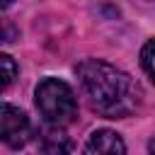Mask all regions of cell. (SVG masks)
Masks as SVG:
<instances>
[{
    "label": "cell",
    "mask_w": 155,
    "mask_h": 155,
    "mask_svg": "<svg viewBox=\"0 0 155 155\" xmlns=\"http://www.w3.org/2000/svg\"><path fill=\"white\" fill-rule=\"evenodd\" d=\"M148 153H150V155H155V138L150 140V145H148Z\"/></svg>",
    "instance_id": "obj_8"
},
{
    "label": "cell",
    "mask_w": 155,
    "mask_h": 155,
    "mask_svg": "<svg viewBox=\"0 0 155 155\" xmlns=\"http://www.w3.org/2000/svg\"><path fill=\"white\" fill-rule=\"evenodd\" d=\"M29 138V119L22 109L2 104V140L10 148H22Z\"/></svg>",
    "instance_id": "obj_3"
},
{
    "label": "cell",
    "mask_w": 155,
    "mask_h": 155,
    "mask_svg": "<svg viewBox=\"0 0 155 155\" xmlns=\"http://www.w3.org/2000/svg\"><path fill=\"white\" fill-rule=\"evenodd\" d=\"M140 65L148 73V78L155 82V39H150L140 51Z\"/></svg>",
    "instance_id": "obj_6"
},
{
    "label": "cell",
    "mask_w": 155,
    "mask_h": 155,
    "mask_svg": "<svg viewBox=\"0 0 155 155\" xmlns=\"http://www.w3.org/2000/svg\"><path fill=\"white\" fill-rule=\"evenodd\" d=\"M34 99H36V109L41 111V116L46 119V124L65 126L78 114V102H75V94H73L70 85H65L58 78L41 80L36 85Z\"/></svg>",
    "instance_id": "obj_2"
},
{
    "label": "cell",
    "mask_w": 155,
    "mask_h": 155,
    "mask_svg": "<svg viewBox=\"0 0 155 155\" xmlns=\"http://www.w3.org/2000/svg\"><path fill=\"white\" fill-rule=\"evenodd\" d=\"M85 155H126V145L116 131L99 128L87 138Z\"/></svg>",
    "instance_id": "obj_5"
},
{
    "label": "cell",
    "mask_w": 155,
    "mask_h": 155,
    "mask_svg": "<svg viewBox=\"0 0 155 155\" xmlns=\"http://www.w3.org/2000/svg\"><path fill=\"white\" fill-rule=\"evenodd\" d=\"M0 68H2V87H10L12 80H15V75H17V65H15L12 56L2 53L0 56Z\"/></svg>",
    "instance_id": "obj_7"
},
{
    "label": "cell",
    "mask_w": 155,
    "mask_h": 155,
    "mask_svg": "<svg viewBox=\"0 0 155 155\" xmlns=\"http://www.w3.org/2000/svg\"><path fill=\"white\" fill-rule=\"evenodd\" d=\"M75 73L80 78V85L90 107L97 114L107 119H121L136 111L140 102V90L128 73L97 58H87L78 63Z\"/></svg>",
    "instance_id": "obj_1"
},
{
    "label": "cell",
    "mask_w": 155,
    "mask_h": 155,
    "mask_svg": "<svg viewBox=\"0 0 155 155\" xmlns=\"http://www.w3.org/2000/svg\"><path fill=\"white\" fill-rule=\"evenodd\" d=\"M39 148L44 155H68L73 150V140L63 131V126L44 124L39 128Z\"/></svg>",
    "instance_id": "obj_4"
}]
</instances>
